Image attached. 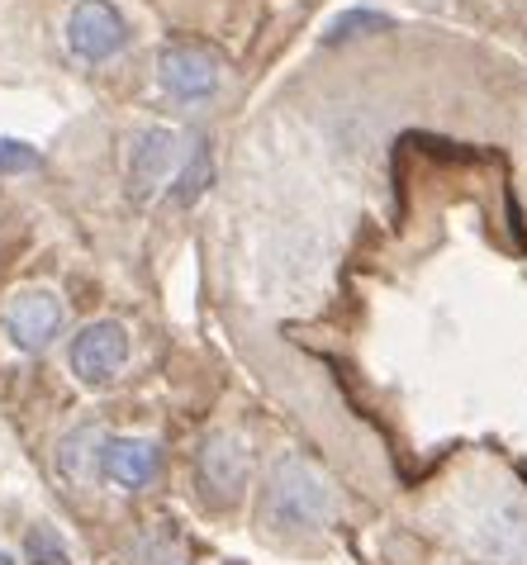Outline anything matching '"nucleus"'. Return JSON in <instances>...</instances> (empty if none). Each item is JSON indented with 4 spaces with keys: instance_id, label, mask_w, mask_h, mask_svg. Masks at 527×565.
Masks as SVG:
<instances>
[{
    "instance_id": "nucleus-1",
    "label": "nucleus",
    "mask_w": 527,
    "mask_h": 565,
    "mask_svg": "<svg viewBox=\"0 0 527 565\" xmlns=\"http://www.w3.org/2000/svg\"><path fill=\"white\" fill-rule=\"evenodd\" d=\"M337 513L333 484L319 476L304 457H281L267 484V504H261V523H271L276 532H304L323 527Z\"/></svg>"
},
{
    "instance_id": "nucleus-2",
    "label": "nucleus",
    "mask_w": 527,
    "mask_h": 565,
    "mask_svg": "<svg viewBox=\"0 0 527 565\" xmlns=\"http://www.w3.org/2000/svg\"><path fill=\"white\" fill-rule=\"evenodd\" d=\"M466 546L490 565H527V499L490 494L466 518Z\"/></svg>"
},
{
    "instance_id": "nucleus-3",
    "label": "nucleus",
    "mask_w": 527,
    "mask_h": 565,
    "mask_svg": "<svg viewBox=\"0 0 527 565\" xmlns=\"http://www.w3.org/2000/svg\"><path fill=\"white\" fill-rule=\"evenodd\" d=\"M219 53L205 49V43H195V39H176V43H166L162 57H158V82L166 96H176V100H205L219 90Z\"/></svg>"
},
{
    "instance_id": "nucleus-4",
    "label": "nucleus",
    "mask_w": 527,
    "mask_h": 565,
    "mask_svg": "<svg viewBox=\"0 0 527 565\" xmlns=\"http://www.w3.org/2000/svg\"><path fill=\"white\" fill-rule=\"evenodd\" d=\"M129 43L123 14L110 0H76V10L67 14V49L86 62H105Z\"/></svg>"
},
{
    "instance_id": "nucleus-5",
    "label": "nucleus",
    "mask_w": 527,
    "mask_h": 565,
    "mask_svg": "<svg viewBox=\"0 0 527 565\" xmlns=\"http://www.w3.org/2000/svg\"><path fill=\"white\" fill-rule=\"evenodd\" d=\"M67 313H62V300L53 290H20L6 305V333L14 338L20 352H43L53 348V338L62 333Z\"/></svg>"
},
{
    "instance_id": "nucleus-6",
    "label": "nucleus",
    "mask_w": 527,
    "mask_h": 565,
    "mask_svg": "<svg viewBox=\"0 0 527 565\" xmlns=\"http://www.w3.org/2000/svg\"><path fill=\"white\" fill-rule=\"evenodd\" d=\"M129 361V333L119 323H90L72 342V371L82 385H110Z\"/></svg>"
},
{
    "instance_id": "nucleus-7",
    "label": "nucleus",
    "mask_w": 527,
    "mask_h": 565,
    "mask_svg": "<svg viewBox=\"0 0 527 565\" xmlns=\"http://www.w3.org/2000/svg\"><path fill=\"white\" fill-rule=\"evenodd\" d=\"M247 476H252V451L243 447V437L234 433H214L205 447H200V480H205V490L214 499H234L243 494Z\"/></svg>"
},
{
    "instance_id": "nucleus-8",
    "label": "nucleus",
    "mask_w": 527,
    "mask_h": 565,
    "mask_svg": "<svg viewBox=\"0 0 527 565\" xmlns=\"http://www.w3.org/2000/svg\"><path fill=\"white\" fill-rule=\"evenodd\" d=\"M176 157H181V138L172 129H143L138 134L133 148H129V185H133V195L148 200L152 191H162L166 177H172V167H176Z\"/></svg>"
},
{
    "instance_id": "nucleus-9",
    "label": "nucleus",
    "mask_w": 527,
    "mask_h": 565,
    "mask_svg": "<svg viewBox=\"0 0 527 565\" xmlns=\"http://www.w3.org/2000/svg\"><path fill=\"white\" fill-rule=\"evenodd\" d=\"M162 470V451L148 437H115L105 443V476L123 490H138V484H152Z\"/></svg>"
},
{
    "instance_id": "nucleus-10",
    "label": "nucleus",
    "mask_w": 527,
    "mask_h": 565,
    "mask_svg": "<svg viewBox=\"0 0 527 565\" xmlns=\"http://www.w3.org/2000/svg\"><path fill=\"white\" fill-rule=\"evenodd\" d=\"M105 470V433H100V423H82L76 433L62 437V447H57V476L67 480V484H90Z\"/></svg>"
},
{
    "instance_id": "nucleus-11",
    "label": "nucleus",
    "mask_w": 527,
    "mask_h": 565,
    "mask_svg": "<svg viewBox=\"0 0 527 565\" xmlns=\"http://www.w3.org/2000/svg\"><path fill=\"white\" fill-rule=\"evenodd\" d=\"M390 24L385 14L376 10H347V14H337L333 29H329V39H356V34H380V29Z\"/></svg>"
},
{
    "instance_id": "nucleus-12",
    "label": "nucleus",
    "mask_w": 527,
    "mask_h": 565,
    "mask_svg": "<svg viewBox=\"0 0 527 565\" xmlns=\"http://www.w3.org/2000/svg\"><path fill=\"white\" fill-rule=\"evenodd\" d=\"M39 152L20 143V138H0V177H20V171H34Z\"/></svg>"
},
{
    "instance_id": "nucleus-13",
    "label": "nucleus",
    "mask_w": 527,
    "mask_h": 565,
    "mask_svg": "<svg viewBox=\"0 0 527 565\" xmlns=\"http://www.w3.org/2000/svg\"><path fill=\"white\" fill-rule=\"evenodd\" d=\"M29 561H39V565H67V546H62L49 527H34V532H29Z\"/></svg>"
},
{
    "instance_id": "nucleus-14",
    "label": "nucleus",
    "mask_w": 527,
    "mask_h": 565,
    "mask_svg": "<svg viewBox=\"0 0 527 565\" xmlns=\"http://www.w3.org/2000/svg\"><path fill=\"white\" fill-rule=\"evenodd\" d=\"M0 565H14V561H10V556H0Z\"/></svg>"
}]
</instances>
